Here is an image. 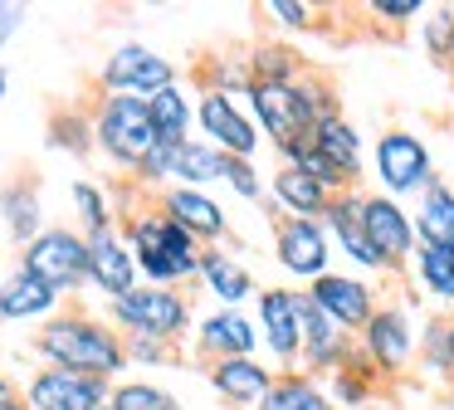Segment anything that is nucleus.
<instances>
[{
	"instance_id": "obj_24",
	"label": "nucleus",
	"mask_w": 454,
	"mask_h": 410,
	"mask_svg": "<svg viewBox=\"0 0 454 410\" xmlns=\"http://www.w3.org/2000/svg\"><path fill=\"white\" fill-rule=\"evenodd\" d=\"M415 244H434V249H454V185L434 176L420 195H415Z\"/></svg>"
},
{
	"instance_id": "obj_12",
	"label": "nucleus",
	"mask_w": 454,
	"mask_h": 410,
	"mask_svg": "<svg viewBox=\"0 0 454 410\" xmlns=\"http://www.w3.org/2000/svg\"><path fill=\"white\" fill-rule=\"evenodd\" d=\"M254 327H259V347L278 361L284 371H294L298 361V337H303V288H288V283H274V288L254 293Z\"/></svg>"
},
{
	"instance_id": "obj_17",
	"label": "nucleus",
	"mask_w": 454,
	"mask_h": 410,
	"mask_svg": "<svg viewBox=\"0 0 454 410\" xmlns=\"http://www.w3.org/2000/svg\"><path fill=\"white\" fill-rule=\"evenodd\" d=\"M152 205H157L167 220H176L200 249H215V244L230 240V210L210 191H196V185H161V191L152 195Z\"/></svg>"
},
{
	"instance_id": "obj_36",
	"label": "nucleus",
	"mask_w": 454,
	"mask_h": 410,
	"mask_svg": "<svg viewBox=\"0 0 454 410\" xmlns=\"http://www.w3.org/2000/svg\"><path fill=\"white\" fill-rule=\"evenodd\" d=\"M220 185H230V191H235L239 201H249V205L264 201V176H259V166H254V162H235V156H225Z\"/></svg>"
},
{
	"instance_id": "obj_14",
	"label": "nucleus",
	"mask_w": 454,
	"mask_h": 410,
	"mask_svg": "<svg viewBox=\"0 0 454 410\" xmlns=\"http://www.w3.org/2000/svg\"><path fill=\"white\" fill-rule=\"evenodd\" d=\"M274 264L308 288L333 269V240L323 220H298V215H274Z\"/></svg>"
},
{
	"instance_id": "obj_13",
	"label": "nucleus",
	"mask_w": 454,
	"mask_h": 410,
	"mask_svg": "<svg viewBox=\"0 0 454 410\" xmlns=\"http://www.w3.org/2000/svg\"><path fill=\"white\" fill-rule=\"evenodd\" d=\"M308 308H317L327 322H337L342 332H362L366 318L376 312V303H381V293H376V283H366L362 273L352 269H327L323 279H313L303 288Z\"/></svg>"
},
{
	"instance_id": "obj_43",
	"label": "nucleus",
	"mask_w": 454,
	"mask_h": 410,
	"mask_svg": "<svg viewBox=\"0 0 454 410\" xmlns=\"http://www.w3.org/2000/svg\"><path fill=\"white\" fill-rule=\"evenodd\" d=\"M11 93V74H5V68H0V98Z\"/></svg>"
},
{
	"instance_id": "obj_39",
	"label": "nucleus",
	"mask_w": 454,
	"mask_h": 410,
	"mask_svg": "<svg viewBox=\"0 0 454 410\" xmlns=\"http://www.w3.org/2000/svg\"><path fill=\"white\" fill-rule=\"evenodd\" d=\"M366 15L386 20V25H411V20L425 15V5H420V0H372V5H366Z\"/></svg>"
},
{
	"instance_id": "obj_5",
	"label": "nucleus",
	"mask_w": 454,
	"mask_h": 410,
	"mask_svg": "<svg viewBox=\"0 0 454 410\" xmlns=\"http://www.w3.org/2000/svg\"><path fill=\"white\" fill-rule=\"evenodd\" d=\"M89 132H93V152H98L113 171H128V181L142 171V162L157 152L147 98L103 93L98 103H93V113H89Z\"/></svg>"
},
{
	"instance_id": "obj_18",
	"label": "nucleus",
	"mask_w": 454,
	"mask_h": 410,
	"mask_svg": "<svg viewBox=\"0 0 454 410\" xmlns=\"http://www.w3.org/2000/svg\"><path fill=\"white\" fill-rule=\"evenodd\" d=\"M191 347H196L200 361L259 357V327L245 308H215L191 327Z\"/></svg>"
},
{
	"instance_id": "obj_6",
	"label": "nucleus",
	"mask_w": 454,
	"mask_h": 410,
	"mask_svg": "<svg viewBox=\"0 0 454 410\" xmlns=\"http://www.w3.org/2000/svg\"><path fill=\"white\" fill-rule=\"evenodd\" d=\"M103 318L122 337H152V342H167L176 351H181V342H191V327H196V308H191L186 293L152 288V283H137L132 293L103 303Z\"/></svg>"
},
{
	"instance_id": "obj_45",
	"label": "nucleus",
	"mask_w": 454,
	"mask_h": 410,
	"mask_svg": "<svg viewBox=\"0 0 454 410\" xmlns=\"http://www.w3.org/2000/svg\"><path fill=\"white\" fill-rule=\"evenodd\" d=\"M450 74H454V54H450Z\"/></svg>"
},
{
	"instance_id": "obj_32",
	"label": "nucleus",
	"mask_w": 454,
	"mask_h": 410,
	"mask_svg": "<svg viewBox=\"0 0 454 410\" xmlns=\"http://www.w3.org/2000/svg\"><path fill=\"white\" fill-rule=\"evenodd\" d=\"M108 406L113 410H181V400L147 376H122V381H113Z\"/></svg>"
},
{
	"instance_id": "obj_46",
	"label": "nucleus",
	"mask_w": 454,
	"mask_h": 410,
	"mask_svg": "<svg viewBox=\"0 0 454 410\" xmlns=\"http://www.w3.org/2000/svg\"><path fill=\"white\" fill-rule=\"evenodd\" d=\"M98 410H113V406H98Z\"/></svg>"
},
{
	"instance_id": "obj_9",
	"label": "nucleus",
	"mask_w": 454,
	"mask_h": 410,
	"mask_svg": "<svg viewBox=\"0 0 454 410\" xmlns=\"http://www.w3.org/2000/svg\"><path fill=\"white\" fill-rule=\"evenodd\" d=\"M415 318L405 303H376L366 327L356 332V357L376 371V376H405L415 361Z\"/></svg>"
},
{
	"instance_id": "obj_41",
	"label": "nucleus",
	"mask_w": 454,
	"mask_h": 410,
	"mask_svg": "<svg viewBox=\"0 0 454 410\" xmlns=\"http://www.w3.org/2000/svg\"><path fill=\"white\" fill-rule=\"evenodd\" d=\"M15 400H20V381L0 371V406H15Z\"/></svg>"
},
{
	"instance_id": "obj_28",
	"label": "nucleus",
	"mask_w": 454,
	"mask_h": 410,
	"mask_svg": "<svg viewBox=\"0 0 454 410\" xmlns=\"http://www.w3.org/2000/svg\"><path fill=\"white\" fill-rule=\"evenodd\" d=\"M69 205H74V230L79 234H103V230H118V201L103 181L93 176H74L69 181Z\"/></svg>"
},
{
	"instance_id": "obj_23",
	"label": "nucleus",
	"mask_w": 454,
	"mask_h": 410,
	"mask_svg": "<svg viewBox=\"0 0 454 410\" xmlns=\"http://www.w3.org/2000/svg\"><path fill=\"white\" fill-rule=\"evenodd\" d=\"M64 308V298L54 288H44L40 279H30L25 269H11L5 279H0V322H35L40 327L44 318H54V312Z\"/></svg>"
},
{
	"instance_id": "obj_33",
	"label": "nucleus",
	"mask_w": 454,
	"mask_h": 410,
	"mask_svg": "<svg viewBox=\"0 0 454 410\" xmlns=\"http://www.w3.org/2000/svg\"><path fill=\"white\" fill-rule=\"evenodd\" d=\"M200 88H210V93H225V98H245L249 88V64L245 54H210L206 64L196 68Z\"/></svg>"
},
{
	"instance_id": "obj_35",
	"label": "nucleus",
	"mask_w": 454,
	"mask_h": 410,
	"mask_svg": "<svg viewBox=\"0 0 454 410\" xmlns=\"http://www.w3.org/2000/svg\"><path fill=\"white\" fill-rule=\"evenodd\" d=\"M50 146L74 156H89L93 152V132H89V113H64L50 122Z\"/></svg>"
},
{
	"instance_id": "obj_29",
	"label": "nucleus",
	"mask_w": 454,
	"mask_h": 410,
	"mask_svg": "<svg viewBox=\"0 0 454 410\" xmlns=\"http://www.w3.org/2000/svg\"><path fill=\"white\" fill-rule=\"evenodd\" d=\"M405 269L415 273L420 293L440 308H454V249H434V244H415L411 264Z\"/></svg>"
},
{
	"instance_id": "obj_4",
	"label": "nucleus",
	"mask_w": 454,
	"mask_h": 410,
	"mask_svg": "<svg viewBox=\"0 0 454 410\" xmlns=\"http://www.w3.org/2000/svg\"><path fill=\"white\" fill-rule=\"evenodd\" d=\"M278 166H298V171H308L327 195L362 191V176H366V142H362V132H356L352 117L333 113V117H323V122L313 127L308 146H298V152L278 156Z\"/></svg>"
},
{
	"instance_id": "obj_1",
	"label": "nucleus",
	"mask_w": 454,
	"mask_h": 410,
	"mask_svg": "<svg viewBox=\"0 0 454 410\" xmlns=\"http://www.w3.org/2000/svg\"><path fill=\"white\" fill-rule=\"evenodd\" d=\"M40 367H64L79 371V376L93 381H122L128 371V351H122V332H113V322L93 308H79V303H64L54 318H44L30 337Z\"/></svg>"
},
{
	"instance_id": "obj_11",
	"label": "nucleus",
	"mask_w": 454,
	"mask_h": 410,
	"mask_svg": "<svg viewBox=\"0 0 454 410\" xmlns=\"http://www.w3.org/2000/svg\"><path fill=\"white\" fill-rule=\"evenodd\" d=\"M176 78H181L176 64H171L161 49L142 44V39L118 44L108 59H103V68H98L103 93H128V98H152V93H161V88H171Z\"/></svg>"
},
{
	"instance_id": "obj_37",
	"label": "nucleus",
	"mask_w": 454,
	"mask_h": 410,
	"mask_svg": "<svg viewBox=\"0 0 454 410\" xmlns=\"http://www.w3.org/2000/svg\"><path fill=\"white\" fill-rule=\"evenodd\" d=\"M264 15L274 20L278 29H298V35H308V29L317 25V5H308V0H269Z\"/></svg>"
},
{
	"instance_id": "obj_3",
	"label": "nucleus",
	"mask_w": 454,
	"mask_h": 410,
	"mask_svg": "<svg viewBox=\"0 0 454 410\" xmlns=\"http://www.w3.org/2000/svg\"><path fill=\"white\" fill-rule=\"evenodd\" d=\"M118 230L132 249V264H137L142 283H152V288H186V283H196L200 244L176 220H167L152 201L122 210Z\"/></svg>"
},
{
	"instance_id": "obj_27",
	"label": "nucleus",
	"mask_w": 454,
	"mask_h": 410,
	"mask_svg": "<svg viewBox=\"0 0 454 410\" xmlns=\"http://www.w3.org/2000/svg\"><path fill=\"white\" fill-rule=\"evenodd\" d=\"M264 201H274L284 215H298V220H317L327 205V191L298 166H278L264 181Z\"/></svg>"
},
{
	"instance_id": "obj_15",
	"label": "nucleus",
	"mask_w": 454,
	"mask_h": 410,
	"mask_svg": "<svg viewBox=\"0 0 454 410\" xmlns=\"http://www.w3.org/2000/svg\"><path fill=\"white\" fill-rule=\"evenodd\" d=\"M108 381L79 376L64 367H35L20 381V406L25 410H98L108 406Z\"/></svg>"
},
{
	"instance_id": "obj_22",
	"label": "nucleus",
	"mask_w": 454,
	"mask_h": 410,
	"mask_svg": "<svg viewBox=\"0 0 454 410\" xmlns=\"http://www.w3.org/2000/svg\"><path fill=\"white\" fill-rule=\"evenodd\" d=\"M196 283L210 293V298H215V308H245V303L259 293L249 264H239L235 254L225 249V244H215V249H200Z\"/></svg>"
},
{
	"instance_id": "obj_44",
	"label": "nucleus",
	"mask_w": 454,
	"mask_h": 410,
	"mask_svg": "<svg viewBox=\"0 0 454 410\" xmlns=\"http://www.w3.org/2000/svg\"><path fill=\"white\" fill-rule=\"evenodd\" d=\"M0 410H25V406H20V400H15V406H0Z\"/></svg>"
},
{
	"instance_id": "obj_31",
	"label": "nucleus",
	"mask_w": 454,
	"mask_h": 410,
	"mask_svg": "<svg viewBox=\"0 0 454 410\" xmlns=\"http://www.w3.org/2000/svg\"><path fill=\"white\" fill-rule=\"evenodd\" d=\"M259 410H337V406L327 400L323 381L303 376V371H278L269 396L259 400Z\"/></svg>"
},
{
	"instance_id": "obj_10",
	"label": "nucleus",
	"mask_w": 454,
	"mask_h": 410,
	"mask_svg": "<svg viewBox=\"0 0 454 410\" xmlns=\"http://www.w3.org/2000/svg\"><path fill=\"white\" fill-rule=\"evenodd\" d=\"M196 132L206 146H215L220 156H235V162H254L264 146L249 107L239 98L210 93V88H196Z\"/></svg>"
},
{
	"instance_id": "obj_26",
	"label": "nucleus",
	"mask_w": 454,
	"mask_h": 410,
	"mask_svg": "<svg viewBox=\"0 0 454 410\" xmlns=\"http://www.w3.org/2000/svg\"><path fill=\"white\" fill-rule=\"evenodd\" d=\"M0 220H5V234H11V244H30L35 234L44 230V195H40V181H11L5 191H0Z\"/></svg>"
},
{
	"instance_id": "obj_38",
	"label": "nucleus",
	"mask_w": 454,
	"mask_h": 410,
	"mask_svg": "<svg viewBox=\"0 0 454 410\" xmlns=\"http://www.w3.org/2000/svg\"><path fill=\"white\" fill-rule=\"evenodd\" d=\"M122 351H128V367H161V361L176 357V347L152 337H122Z\"/></svg>"
},
{
	"instance_id": "obj_7",
	"label": "nucleus",
	"mask_w": 454,
	"mask_h": 410,
	"mask_svg": "<svg viewBox=\"0 0 454 410\" xmlns=\"http://www.w3.org/2000/svg\"><path fill=\"white\" fill-rule=\"evenodd\" d=\"M30 279H40L44 288H54L64 303L79 298L89 288V240L74 225H44L30 244L20 249V264Z\"/></svg>"
},
{
	"instance_id": "obj_40",
	"label": "nucleus",
	"mask_w": 454,
	"mask_h": 410,
	"mask_svg": "<svg viewBox=\"0 0 454 410\" xmlns=\"http://www.w3.org/2000/svg\"><path fill=\"white\" fill-rule=\"evenodd\" d=\"M20 20H25V10L20 5H0V49H5V39L20 29Z\"/></svg>"
},
{
	"instance_id": "obj_30",
	"label": "nucleus",
	"mask_w": 454,
	"mask_h": 410,
	"mask_svg": "<svg viewBox=\"0 0 454 410\" xmlns=\"http://www.w3.org/2000/svg\"><path fill=\"white\" fill-rule=\"evenodd\" d=\"M249 64V83H294L308 74V59L294 44H278V39H259L245 54Z\"/></svg>"
},
{
	"instance_id": "obj_34",
	"label": "nucleus",
	"mask_w": 454,
	"mask_h": 410,
	"mask_svg": "<svg viewBox=\"0 0 454 410\" xmlns=\"http://www.w3.org/2000/svg\"><path fill=\"white\" fill-rule=\"evenodd\" d=\"M420 44L430 59H440V64H450L454 54V5H434L420 15Z\"/></svg>"
},
{
	"instance_id": "obj_19",
	"label": "nucleus",
	"mask_w": 454,
	"mask_h": 410,
	"mask_svg": "<svg viewBox=\"0 0 454 410\" xmlns=\"http://www.w3.org/2000/svg\"><path fill=\"white\" fill-rule=\"evenodd\" d=\"M352 351H356L352 332L327 322L317 308H303V337H298V361H294L303 376H313V381L333 376V371H342L352 361Z\"/></svg>"
},
{
	"instance_id": "obj_8",
	"label": "nucleus",
	"mask_w": 454,
	"mask_h": 410,
	"mask_svg": "<svg viewBox=\"0 0 454 410\" xmlns=\"http://www.w3.org/2000/svg\"><path fill=\"white\" fill-rule=\"evenodd\" d=\"M376 185H381V195H391V201H405V195H420L425 185L434 181V156L430 146H425V137L415 132V127H386V132H376Z\"/></svg>"
},
{
	"instance_id": "obj_21",
	"label": "nucleus",
	"mask_w": 454,
	"mask_h": 410,
	"mask_svg": "<svg viewBox=\"0 0 454 410\" xmlns=\"http://www.w3.org/2000/svg\"><path fill=\"white\" fill-rule=\"evenodd\" d=\"M278 371L269 367L264 357H225V361H206V381L210 390H215L225 406H259V400L269 396V386H274Z\"/></svg>"
},
{
	"instance_id": "obj_42",
	"label": "nucleus",
	"mask_w": 454,
	"mask_h": 410,
	"mask_svg": "<svg viewBox=\"0 0 454 410\" xmlns=\"http://www.w3.org/2000/svg\"><path fill=\"white\" fill-rule=\"evenodd\" d=\"M444 347H450V381H454V318H450V327H444Z\"/></svg>"
},
{
	"instance_id": "obj_25",
	"label": "nucleus",
	"mask_w": 454,
	"mask_h": 410,
	"mask_svg": "<svg viewBox=\"0 0 454 410\" xmlns=\"http://www.w3.org/2000/svg\"><path fill=\"white\" fill-rule=\"evenodd\" d=\"M147 117H152V132H157V146L186 142V137H196V93L176 78L171 88L147 98Z\"/></svg>"
},
{
	"instance_id": "obj_16",
	"label": "nucleus",
	"mask_w": 454,
	"mask_h": 410,
	"mask_svg": "<svg viewBox=\"0 0 454 410\" xmlns=\"http://www.w3.org/2000/svg\"><path fill=\"white\" fill-rule=\"evenodd\" d=\"M362 230H366V244L381 254L386 273H405L415 254V225H411V210L401 201L381 191H362Z\"/></svg>"
},
{
	"instance_id": "obj_2",
	"label": "nucleus",
	"mask_w": 454,
	"mask_h": 410,
	"mask_svg": "<svg viewBox=\"0 0 454 410\" xmlns=\"http://www.w3.org/2000/svg\"><path fill=\"white\" fill-rule=\"evenodd\" d=\"M239 103L249 107L259 137L274 146V156H288L298 146H308V137H313V127L323 117L342 113L333 83L323 74H313V68L303 78H294V83H249Z\"/></svg>"
},
{
	"instance_id": "obj_20",
	"label": "nucleus",
	"mask_w": 454,
	"mask_h": 410,
	"mask_svg": "<svg viewBox=\"0 0 454 410\" xmlns=\"http://www.w3.org/2000/svg\"><path fill=\"white\" fill-rule=\"evenodd\" d=\"M89 240V288L98 293L103 303L122 298V293L137 288V264H132V249L122 240V230H103V234H83Z\"/></svg>"
}]
</instances>
